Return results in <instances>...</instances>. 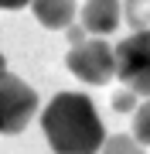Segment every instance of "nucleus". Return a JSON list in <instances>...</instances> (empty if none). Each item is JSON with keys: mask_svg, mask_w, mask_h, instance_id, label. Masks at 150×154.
Here are the masks:
<instances>
[{"mask_svg": "<svg viewBox=\"0 0 150 154\" xmlns=\"http://www.w3.org/2000/svg\"><path fill=\"white\" fill-rule=\"evenodd\" d=\"M41 130L55 154H99L106 127L85 93H58L41 110Z\"/></svg>", "mask_w": 150, "mask_h": 154, "instance_id": "nucleus-1", "label": "nucleus"}, {"mask_svg": "<svg viewBox=\"0 0 150 154\" xmlns=\"http://www.w3.org/2000/svg\"><path fill=\"white\" fill-rule=\"evenodd\" d=\"M116 48V82L133 89L140 99H150V28L126 34Z\"/></svg>", "mask_w": 150, "mask_h": 154, "instance_id": "nucleus-2", "label": "nucleus"}, {"mask_svg": "<svg viewBox=\"0 0 150 154\" xmlns=\"http://www.w3.org/2000/svg\"><path fill=\"white\" fill-rule=\"evenodd\" d=\"M65 65H68V72H72L78 82L106 86V82L116 79V48L106 38H85L82 45L68 48Z\"/></svg>", "mask_w": 150, "mask_h": 154, "instance_id": "nucleus-3", "label": "nucleus"}, {"mask_svg": "<svg viewBox=\"0 0 150 154\" xmlns=\"http://www.w3.org/2000/svg\"><path fill=\"white\" fill-rule=\"evenodd\" d=\"M38 113V93L17 79L14 72H0V134H21Z\"/></svg>", "mask_w": 150, "mask_h": 154, "instance_id": "nucleus-4", "label": "nucleus"}, {"mask_svg": "<svg viewBox=\"0 0 150 154\" xmlns=\"http://www.w3.org/2000/svg\"><path fill=\"white\" fill-rule=\"evenodd\" d=\"M123 21V4L119 0H85L82 7V28L89 38H109Z\"/></svg>", "mask_w": 150, "mask_h": 154, "instance_id": "nucleus-5", "label": "nucleus"}, {"mask_svg": "<svg viewBox=\"0 0 150 154\" xmlns=\"http://www.w3.org/2000/svg\"><path fill=\"white\" fill-rule=\"evenodd\" d=\"M31 11L45 28L51 31H65L68 24L75 21V0H31Z\"/></svg>", "mask_w": 150, "mask_h": 154, "instance_id": "nucleus-6", "label": "nucleus"}, {"mask_svg": "<svg viewBox=\"0 0 150 154\" xmlns=\"http://www.w3.org/2000/svg\"><path fill=\"white\" fill-rule=\"evenodd\" d=\"M99 154H147V147L140 144L133 134H109Z\"/></svg>", "mask_w": 150, "mask_h": 154, "instance_id": "nucleus-7", "label": "nucleus"}, {"mask_svg": "<svg viewBox=\"0 0 150 154\" xmlns=\"http://www.w3.org/2000/svg\"><path fill=\"white\" fill-rule=\"evenodd\" d=\"M123 17L130 21L133 31L150 28V0H126V4H123Z\"/></svg>", "mask_w": 150, "mask_h": 154, "instance_id": "nucleus-8", "label": "nucleus"}, {"mask_svg": "<svg viewBox=\"0 0 150 154\" xmlns=\"http://www.w3.org/2000/svg\"><path fill=\"white\" fill-rule=\"evenodd\" d=\"M133 137L143 144V147H150V99H143L133 110Z\"/></svg>", "mask_w": 150, "mask_h": 154, "instance_id": "nucleus-9", "label": "nucleus"}, {"mask_svg": "<svg viewBox=\"0 0 150 154\" xmlns=\"http://www.w3.org/2000/svg\"><path fill=\"white\" fill-rule=\"evenodd\" d=\"M137 106H140V96L133 93V89L123 86V89H116V93H113V110H116V113H133Z\"/></svg>", "mask_w": 150, "mask_h": 154, "instance_id": "nucleus-10", "label": "nucleus"}, {"mask_svg": "<svg viewBox=\"0 0 150 154\" xmlns=\"http://www.w3.org/2000/svg\"><path fill=\"white\" fill-rule=\"evenodd\" d=\"M65 34H68V41H72V48H75V45H82L85 38H89V31H85L82 24H68V28H65Z\"/></svg>", "mask_w": 150, "mask_h": 154, "instance_id": "nucleus-11", "label": "nucleus"}, {"mask_svg": "<svg viewBox=\"0 0 150 154\" xmlns=\"http://www.w3.org/2000/svg\"><path fill=\"white\" fill-rule=\"evenodd\" d=\"M31 0H0V11H21V7H28Z\"/></svg>", "mask_w": 150, "mask_h": 154, "instance_id": "nucleus-12", "label": "nucleus"}, {"mask_svg": "<svg viewBox=\"0 0 150 154\" xmlns=\"http://www.w3.org/2000/svg\"><path fill=\"white\" fill-rule=\"evenodd\" d=\"M0 72H7V62H4V55H0Z\"/></svg>", "mask_w": 150, "mask_h": 154, "instance_id": "nucleus-13", "label": "nucleus"}]
</instances>
